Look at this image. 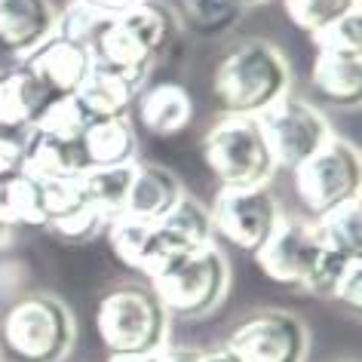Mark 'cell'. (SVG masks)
<instances>
[{
	"mask_svg": "<svg viewBox=\"0 0 362 362\" xmlns=\"http://www.w3.org/2000/svg\"><path fill=\"white\" fill-rule=\"evenodd\" d=\"M52 102L56 95L25 62L0 74V129L4 132H31Z\"/></svg>",
	"mask_w": 362,
	"mask_h": 362,
	"instance_id": "13",
	"label": "cell"
},
{
	"mask_svg": "<svg viewBox=\"0 0 362 362\" xmlns=\"http://www.w3.org/2000/svg\"><path fill=\"white\" fill-rule=\"evenodd\" d=\"M258 123L264 129V139L276 160V169H288V172L304 166L332 139V126L322 117L320 107L304 102V98H295L292 93L279 98L276 105H270L258 117Z\"/></svg>",
	"mask_w": 362,
	"mask_h": 362,
	"instance_id": "9",
	"label": "cell"
},
{
	"mask_svg": "<svg viewBox=\"0 0 362 362\" xmlns=\"http://www.w3.org/2000/svg\"><path fill=\"white\" fill-rule=\"evenodd\" d=\"M197 114L194 98L181 83H157L144 89L139 98V120L151 135L172 139V135L185 132Z\"/></svg>",
	"mask_w": 362,
	"mask_h": 362,
	"instance_id": "17",
	"label": "cell"
},
{
	"mask_svg": "<svg viewBox=\"0 0 362 362\" xmlns=\"http://www.w3.org/2000/svg\"><path fill=\"white\" fill-rule=\"evenodd\" d=\"M13 224L43 228V181L22 169L0 175V228Z\"/></svg>",
	"mask_w": 362,
	"mask_h": 362,
	"instance_id": "21",
	"label": "cell"
},
{
	"mask_svg": "<svg viewBox=\"0 0 362 362\" xmlns=\"http://www.w3.org/2000/svg\"><path fill=\"white\" fill-rule=\"evenodd\" d=\"M228 286H230L228 258L221 255V249L215 243L194 252L172 274L151 283V288L166 307V313L185 316V320H200V316L212 313L224 301Z\"/></svg>",
	"mask_w": 362,
	"mask_h": 362,
	"instance_id": "8",
	"label": "cell"
},
{
	"mask_svg": "<svg viewBox=\"0 0 362 362\" xmlns=\"http://www.w3.org/2000/svg\"><path fill=\"white\" fill-rule=\"evenodd\" d=\"M255 264L276 286L332 298L338 279L359 264V258H347L332 249L316 221L283 218L270 240L255 252Z\"/></svg>",
	"mask_w": 362,
	"mask_h": 362,
	"instance_id": "1",
	"label": "cell"
},
{
	"mask_svg": "<svg viewBox=\"0 0 362 362\" xmlns=\"http://www.w3.org/2000/svg\"><path fill=\"white\" fill-rule=\"evenodd\" d=\"M212 230L224 243L255 252L270 240L283 212L270 187H221L212 206Z\"/></svg>",
	"mask_w": 362,
	"mask_h": 362,
	"instance_id": "10",
	"label": "cell"
},
{
	"mask_svg": "<svg viewBox=\"0 0 362 362\" xmlns=\"http://www.w3.org/2000/svg\"><path fill=\"white\" fill-rule=\"evenodd\" d=\"M25 141H28V132H4L0 129V175H10V172L22 169Z\"/></svg>",
	"mask_w": 362,
	"mask_h": 362,
	"instance_id": "29",
	"label": "cell"
},
{
	"mask_svg": "<svg viewBox=\"0 0 362 362\" xmlns=\"http://www.w3.org/2000/svg\"><path fill=\"white\" fill-rule=\"evenodd\" d=\"M157 224H160L163 233H166L172 243H178V246L187 249V252H197V249L212 246V243H215L209 209L200 206L197 200H191L187 194L181 197V203L166 215V218H160Z\"/></svg>",
	"mask_w": 362,
	"mask_h": 362,
	"instance_id": "22",
	"label": "cell"
},
{
	"mask_svg": "<svg viewBox=\"0 0 362 362\" xmlns=\"http://www.w3.org/2000/svg\"><path fill=\"white\" fill-rule=\"evenodd\" d=\"M203 350H191V347H163L157 353V362H200Z\"/></svg>",
	"mask_w": 362,
	"mask_h": 362,
	"instance_id": "31",
	"label": "cell"
},
{
	"mask_svg": "<svg viewBox=\"0 0 362 362\" xmlns=\"http://www.w3.org/2000/svg\"><path fill=\"white\" fill-rule=\"evenodd\" d=\"M172 31H175V19L166 6L157 0H135L129 10L111 16L89 43L95 71L139 86L160 49L169 43Z\"/></svg>",
	"mask_w": 362,
	"mask_h": 362,
	"instance_id": "3",
	"label": "cell"
},
{
	"mask_svg": "<svg viewBox=\"0 0 362 362\" xmlns=\"http://www.w3.org/2000/svg\"><path fill=\"white\" fill-rule=\"evenodd\" d=\"M292 175H295L298 200L313 215V221L359 200V185H362L359 151L350 141L338 139V135H332Z\"/></svg>",
	"mask_w": 362,
	"mask_h": 362,
	"instance_id": "7",
	"label": "cell"
},
{
	"mask_svg": "<svg viewBox=\"0 0 362 362\" xmlns=\"http://www.w3.org/2000/svg\"><path fill=\"white\" fill-rule=\"evenodd\" d=\"M356 6L359 0H283V10L292 19V25L304 34H310V37L332 28L334 22H341Z\"/></svg>",
	"mask_w": 362,
	"mask_h": 362,
	"instance_id": "24",
	"label": "cell"
},
{
	"mask_svg": "<svg viewBox=\"0 0 362 362\" xmlns=\"http://www.w3.org/2000/svg\"><path fill=\"white\" fill-rule=\"evenodd\" d=\"M224 347H230L243 362H304L307 329L292 313L261 310L243 320Z\"/></svg>",
	"mask_w": 362,
	"mask_h": 362,
	"instance_id": "11",
	"label": "cell"
},
{
	"mask_svg": "<svg viewBox=\"0 0 362 362\" xmlns=\"http://www.w3.org/2000/svg\"><path fill=\"white\" fill-rule=\"evenodd\" d=\"M74 102L80 105L89 126L102 120H117V117L129 114L135 102V86L114 74H105V71H93L86 83L74 93Z\"/></svg>",
	"mask_w": 362,
	"mask_h": 362,
	"instance_id": "20",
	"label": "cell"
},
{
	"mask_svg": "<svg viewBox=\"0 0 362 362\" xmlns=\"http://www.w3.org/2000/svg\"><path fill=\"white\" fill-rule=\"evenodd\" d=\"M322 230L325 243L332 249H338L347 258H359L362 261V224H359V200H353L341 209L329 212L325 218L316 221Z\"/></svg>",
	"mask_w": 362,
	"mask_h": 362,
	"instance_id": "25",
	"label": "cell"
},
{
	"mask_svg": "<svg viewBox=\"0 0 362 362\" xmlns=\"http://www.w3.org/2000/svg\"><path fill=\"white\" fill-rule=\"evenodd\" d=\"M313 40V47H344V49H362V6L347 13L341 22H334L332 28L320 31Z\"/></svg>",
	"mask_w": 362,
	"mask_h": 362,
	"instance_id": "27",
	"label": "cell"
},
{
	"mask_svg": "<svg viewBox=\"0 0 362 362\" xmlns=\"http://www.w3.org/2000/svg\"><path fill=\"white\" fill-rule=\"evenodd\" d=\"M22 62L49 86V93L56 98L74 95L77 89L86 83V77L95 71L93 49H89L86 43L65 37V34H59V31H52L49 37Z\"/></svg>",
	"mask_w": 362,
	"mask_h": 362,
	"instance_id": "12",
	"label": "cell"
},
{
	"mask_svg": "<svg viewBox=\"0 0 362 362\" xmlns=\"http://www.w3.org/2000/svg\"><path fill=\"white\" fill-rule=\"evenodd\" d=\"M107 362H157V353H151V356H111Z\"/></svg>",
	"mask_w": 362,
	"mask_h": 362,
	"instance_id": "34",
	"label": "cell"
},
{
	"mask_svg": "<svg viewBox=\"0 0 362 362\" xmlns=\"http://www.w3.org/2000/svg\"><path fill=\"white\" fill-rule=\"evenodd\" d=\"M56 19L49 0H0V49L31 56L56 31Z\"/></svg>",
	"mask_w": 362,
	"mask_h": 362,
	"instance_id": "15",
	"label": "cell"
},
{
	"mask_svg": "<svg viewBox=\"0 0 362 362\" xmlns=\"http://www.w3.org/2000/svg\"><path fill=\"white\" fill-rule=\"evenodd\" d=\"M240 6L233 0H187V13H191V22H197L206 31L224 28L233 16H237Z\"/></svg>",
	"mask_w": 362,
	"mask_h": 362,
	"instance_id": "28",
	"label": "cell"
},
{
	"mask_svg": "<svg viewBox=\"0 0 362 362\" xmlns=\"http://www.w3.org/2000/svg\"><path fill=\"white\" fill-rule=\"evenodd\" d=\"M292 68L267 40H243L218 59L212 71V95L228 117H261L288 95Z\"/></svg>",
	"mask_w": 362,
	"mask_h": 362,
	"instance_id": "2",
	"label": "cell"
},
{
	"mask_svg": "<svg viewBox=\"0 0 362 362\" xmlns=\"http://www.w3.org/2000/svg\"><path fill=\"white\" fill-rule=\"evenodd\" d=\"M74 344V316L56 295H28L0 320V347L16 362H62Z\"/></svg>",
	"mask_w": 362,
	"mask_h": 362,
	"instance_id": "6",
	"label": "cell"
},
{
	"mask_svg": "<svg viewBox=\"0 0 362 362\" xmlns=\"http://www.w3.org/2000/svg\"><path fill=\"white\" fill-rule=\"evenodd\" d=\"M237 6H255V4H264V0H233Z\"/></svg>",
	"mask_w": 362,
	"mask_h": 362,
	"instance_id": "35",
	"label": "cell"
},
{
	"mask_svg": "<svg viewBox=\"0 0 362 362\" xmlns=\"http://www.w3.org/2000/svg\"><path fill=\"white\" fill-rule=\"evenodd\" d=\"M86 169V157L80 141H65L47 132H28L25 141V160L22 172H28L37 181H52V178H71Z\"/></svg>",
	"mask_w": 362,
	"mask_h": 362,
	"instance_id": "18",
	"label": "cell"
},
{
	"mask_svg": "<svg viewBox=\"0 0 362 362\" xmlns=\"http://www.w3.org/2000/svg\"><path fill=\"white\" fill-rule=\"evenodd\" d=\"M359 283H362V261H359V264H353L347 274L338 279V286H334L332 298H334V301H341V304H347L350 310H356V313H359V307H362Z\"/></svg>",
	"mask_w": 362,
	"mask_h": 362,
	"instance_id": "30",
	"label": "cell"
},
{
	"mask_svg": "<svg viewBox=\"0 0 362 362\" xmlns=\"http://www.w3.org/2000/svg\"><path fill=\"white\" fill-rule=\"evenodd\" d=\"M80 4L93 6V10L105 13V16H120L123 10H129V6L135 4V0H80Z\"/></svg>",
	"mask_w": 362,
	"mask_h": 362,
	"instance_id": "32",
	"label": "cell"
},
{
	"mask_svg": "<svg viewBox=\"0 0 362 362\" xmlns=\"http://www.w3.org/2000/svg\"><path fill=\"white\" fill-rule=\"evenodd\" d=\"M310 83L325 102L353 107L362 95V49L316 47Z\"/></svg>",
	"mask_w": 362,
	"mask_h": 362,
	"instance_id": "16",
	"label": "cell"
},
{
	"mask_svg": "<svg viewBox=\"0 0 362 362\" xmlns=\"http://www.w3.org/2000/svg\"><path fill=\"white\" fill-rule=\"evenodd\" d=\"M95 332L111 356H151L166 347L169 313L151 286H120L98 301Z\"/></svg>",
	"mask_w": 362,
	"mask_h": 362,
	"instance_id": "4",
	"label": "cell"
},
{
	"mask_svg": "<svg viewBox=\"0 0 362 362\" xmlns=\"http://www.w3.org/2000/svg\"><path fill=\"white\" fill-rule=\"evenodd\" d=\"M200 151L221 187H267L276 172V160L258 117L224 114L203 135Z\"/></svg>",
	"mask_w": 362,
	"mask_h": 362,
	"instance_id": "5",
	"label": "cell"
},
{
	"mask_svg": "<svg viewBox=\"0 0 362 362\" xmlns=\"http://www.w3.org/2000/svg\"><path fill=\"white\" fill-rule=\"evenodd\" d=\"M200 362H243L230 347H215V350H203Z\"/></svg>",
	"mask_w": 362,
	"mask_h": 362,
	"instance_id": "33",
	"label": "cell"
},
{
	"mask_svg": "<svg viewBox=\"0 0 362 362\" xmlns=\"http://www.w3.org/2000/svg\"><path fill=\"white\" fill-rule=\"evenodd\" d=\"M89 129V120L80 111V105L74 102V95L68 98H56L47 114L40 117V123L34 126V132H47V135H56V139H65V141H83V135Z\"/></svg>",
	"mask_w": 362,
	"mask_h": 362,
	"instance_id": "26",
	"label": "cell"
},
{
	"mask_svg": "<svg viewBox=\"0 0 362 362\" xmlns=\"http://www.w3.org/2000/svg\"><path fill=\"white\" fill-rule=\"evenodd\" d=\"M86 157V169H107V166H129L135 163V151H139V139L126 117L117 120L93 123L80 141Z\"/></svg>",
	"mask_w": 362,
	"mask_h": 362,
	"instance_id": "19",
	"label": "cell"
},
{
	"mask_svg": "<svg viewBox=\"0 0 362 362\" xmlns=\"http://www.w3.org/2000/svg\"><path fill=\"white\" fill-rule=\"evenodd\" d=\"M185 197V185L178 181L175 172H169L166 166L157 163H135L132 169V185L126 194V206L120 218L132 221H160L175 209Z\"/></svg>",
	"mask_w": 362,
	"mask_h": 362,
	"instance_id": "14",
	"label": "cell"
},
{
	"mask_svg": "<svg viewBox=\"0 0 362 362\" xmlns=\"http://www.w3.org/2000/svg\"><path fill=\"white\" fill-rule=\"evenodd\" d=\"M132 169H135V163H129V166H107V169L80 172V181H83L89 203H93L107 221L123 215L126 194H129V185H132Z\"/></svg>",
	"mask_w": 362,
	"mask_h": 362,
	"instance_id": "23",
	"label": "cell"
}]
</instances>
